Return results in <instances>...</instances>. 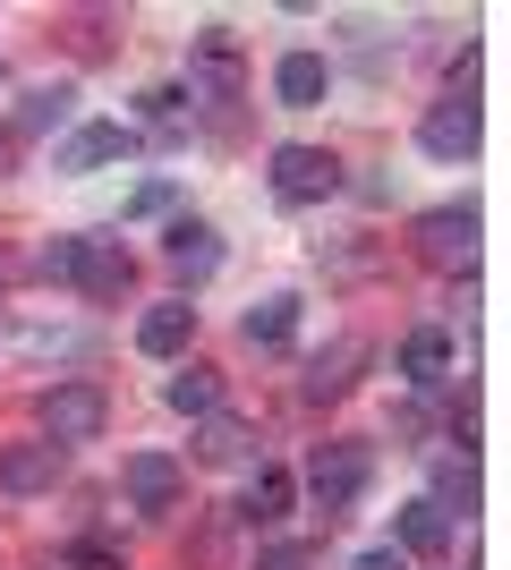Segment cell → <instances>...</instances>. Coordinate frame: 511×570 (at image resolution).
Here are the masks:
<instances>
[{"label":"cell","instance_id":"6da1fadb","mask_svg":"<svg viewBox=\"0 0 511 570\" xmlns=\"http://www.w3.org/2000/svg\"><path fill=\"white\" fill-rule=\"evenodd\" d=\"M366 443H316V460H307V494H316V511L324 520H350L358 511V494H366Z\"/></svg>","mask_w":511,"mask_h":570},{"label":"cell","instance_id":"7a4b0ae2","mask_svg":"<svg viewBox=\"0 0 511 570\" xmlns=\"http://www.w3.org/2000/svg\"><path fill=\"white\" fill-rule=\"evenodd\" d=\"M35 417H43V443H95L102 426H111V401H102V383H51L43 401H35Z\"/></svg>","mask_w":511,"mask_h":570},{"label":"cell","instance_id":"3957f363","mask_svg":"<svg viewBox=\"0 0 511 570\" xmlns=\"http://www.w3.org/2000/svg\"><path fill=\"white\" fill-rule=\"evenodd\" d=\"M417 264H435V273H469L478 264V214L469 205H435V214H417Z\"/></svg>","mask_w":511,"mask_h":570},{"label":"cell","instance_id":"277c9868","mask_svg":"<svg viewBox=\"0 0 511 570\" xmlns=\"http://www.w3.org/2000/svg\"><path fill=\"white\" fill-rule=\"evenodd\" d=\"M239 86H247L239 35H230V26H205V35H196V69H188V102H239Z\"/></svg>","mask_w":511,"mask_h":570},{"label":"cell","instance_id":"5b68a950","mask_svg":"<svg viewBox=\"0 0 511 570\" xmlns=\"http://www.w3.org/2000/svg\"><path fill=\"white\" fill-rule=\"evenodd\" d=\"M341 188V163L324 145H273V196L282 205H324Z\"/></svg>","mask_w":511,"mask_h":570},{"label":"cell","instance_id":"8992f818","mask_svg":"<svg viewBox=\"0 0 511 570\" xmlns=\"http://www.w3.org/2000/svg\"><path fill=\"white\" fill-rule=\"evenodd\" d=\"M60 469H69V452H60V443H43V434L0 443V494H51V485H60Z\"/></svg>","mask_w":511,"mask_h":570},{"label":"cell","instance_id":"52a82bcc","mask_svg":"<svg viewBox=\"0 0 511 570\" xmlns=\"http://www.w3.org/2000/svg\"><path fill=\"white\" fill-rule=\"evenodd\" d=\"M120 494L137 502V511H170V502L188 494V469H179L170 452H128L120 460Z\"/></svg>","mask_w":511,"mask_h":570},{"label":"cell","instance_id":"ba28073f","mask_svg":"<svg viewBox=\"0 0 511 570\" xmlns=\"http://www.w3.org/2000/svg\"><path fill=\"white\" fill-rule=\"evenodd\" d=\"M417 145H426L435 163H469V154H478V102H469V95H443L435 111L417 119Z\"/></svg>","mask_w":511,"mask_h":570},{"label":"cell","instance_id":"9c48e42d","mask_svg":"<svg viewBox=\"0 0 511 570\" xmlns=\"http://www.w3.org/2000/svg\"><path fill=\"white\" fill-rule=\"evenodd\" d=\"M128 282H137V264H128L120 238H102V230L77 238V289H86V298H120Z\"/></svg>","mask_w":511,"mask_h":570},{"label":"cell","instance_id":"30bf717a","mask_svg":"<svg viewBox=\"0 0 511 570\" xmlns=\"http://www.w3.org/2000/svg\"><path fill=\"white\" fill-rule=\"evenodd\" d=\"M128 154H137V128L95 119V128H77V137L60 145V170H102V163H128Z\"/></svg>","mask_w":511,"mask_h":570},{"label":"cell","instance_id":"8fae6325","mask_svg":"<svg viewBox=\"0 0 511 570\" xmlns=\"http://www.w3.org/2000/svg\"><path fill=\"white\" fill-rule=\"evenodd\" d=\"M188 341H196V307H188V298L146 307V324H137V350H146V357H188Z\"/></svg>","mask_w":511,"mask_h":570},{"label":"cell","instance_id":"7c38bea8","mask_svg":"<svg viewBox=\"0 0 511 570\" xmlns=\"http://www.w3.org/2000/svg\"><path fill=\"white\" fill-rule=\"evenodd\" d=\"M401 375H410L417 392L452 383V333H443V324H417V333L401 341Z\"/></svg>","mask_w":511,"mask_h":570},{"label":"cell","instance_id":"4fadbf2b","mask_svg":"<svg viewBox=\"0 0 511 570\" xmlns=\"http://www.w3.org/2000/svg\"><path fill=\"white\" fill-rule=\"evenodd\" d=\"M333 69H324V51H282V69H273V95L291 102V111H316Z\"/></svg>","mask_w":511,"mask_h":570},{"label":"cell","instance_id":"5bb4252c","mask_svg":"<svg viewBox=\"0 0 511 570\" xmlns=\"http://www.w3.org/2000/svg\"><path fill=\"white\" fill-rule=\"evenodd\" d=\"M358 366H366V341H333V350L307 366V383H298V392H307V401H341V392L358 383Z\"/></svg>","mask_w":511,"mask_h":570},{"label":"cell","instance_id":"9a60e30c","mask_svg":"<svg viewBox=\"0 0 511 570\" xmlns=\"http://www.w3.org/2000/svg\"><path fill=\"white\" fill-rule=\"evenodd\" d=\"M163 247H170V264H179L188 282H205V273L222 264V238H214V222H188V214L170 222V238H163Z\"/></svg>","mask_w":511,"mask_h":570},{"label":"cell","instance_id":"2e32d148","mask_svg":"<svg viewBox=\"0 0 511 570\" xmlns=\"http://www.w3.org/2000/svg\"><path fill=\"white\" fill-rule=\"evenodd\" d=\"M443 546H452V520H443L435 502H426V494L401 502V553H410V562H435Z\"/></svg>","mask_w":511,"mask_h":570},{"label":"cell","instance_id":"e0dca14e","mask_svg":"<svg viewBox=\"0 0 511 570\" xmlns=\"http://www.w3.org/2000/svg\"><path fill=\"white\" fill-rule=\"evenodd\" d=\"M239 333L256 341V350H291V333H298V298H291V289H273V298H256Z\"/></svg>","mask_w":511,"mask_h":570},{"label":"cell","instance_id":"ac0fdd59","mask_svg":"<svg viewBox=\"0 0 511 570\" xmlns=\"http://www.w3.org/2000/svg\"><path fill=\"white\" fill-rule=\"evenodd\" d=\"M196 460H214V469H247V460H256V426H239V417H205Z\"/></svg>","mask_w":511,"mask_h":570},{"label":"cell","instance_id":"d6986e66","mask_svg":"<svg viewBox=\"0 0 511 570\" xmlns=\"http://www.w3.org/2000/svg\"><path fill=\"white\" fill-rule=\"evenodd\" d=\"M69 111H77V86H35V95H18V119H9V128H18V137H51Z\"/></svg>","mask_w":511,"mask_h":570},{"label":"cell","instance_id":"ffe728a7","mask_svg":"<svg viewBox=\"0 0 511 570\" xmlns=\"http://www.w3.org/2000/svg\"><path fill=\"white\" fill-rule=\"evenodd\" d=\"M426 502H435L443 520H452V511H461V520L478 511V469H469V452H443L435 460V494H426Z\"/></svg>","mask_w":511,"mask_h":570},{"label":"cell","instance_id":"44dd1931","mask_svg":"<svg viewBox=\"0 0 511 570\" xmlns=\"http://www.w3.org/2000/svg\"><path fill=\"white\" fill-rule=\"evenodd\" d=\"M239 520L247 528L291 520V476H282V469H256V476H247V494H239Z\"/></svg>","mask_w":511,"mask_h":570},{"label":"cell","instance_id":"7402d4cb","mask_svg":"<svg viewBox=\"0 0 511 570\" xmlns=\"http://www.w3.org/2000/svg\"><path fill=\"white\" fill-rule=\"evenodd\" d=\"M163 401L179 409V417H214V409H222V375H214V366H179V375L163 383Z\"/></svg>","mask_w":511,"mask_h":570},{"label":"cell","instance_id":"603a6c76","mask_svg":"<svg viewBox=\"0 0 511 570\" xmlns=\"http://www.w3.org/2000/svg\"><path fill=\"white\" fill-rule=\"evenodd\" d=\"M35 273L43 282H77V238H51L43 256H35Z\"/></svg>","mask_w":511,"mask_h":570},{"label":"cell","instance_id":"cb8c5ba5","mask_svg":"<svg viewBox=\"0 0 511 570\" xmlns=\"http://www.w3.org/2000/svg\"><path fill=\"white\" fill-rule=\"evenodd\" d=\"M69 570H120V553H111V546H95V537H86V546H69Z\"/></svg>","mask_w":511,"mask_h":570},{"label":"cell","instance_id":"d4e9b609","mask_svg":"<svg viewBox=\"0 0 511 570\" xmlns=\"http://www.w3.org/2000/svg\"><path fill=\"white\" fill-rule=\"evenodd\" d=\"M256 570H316V546H273Z\"/></svg>","mask_w":511,"mask_h":570},{"label":"cell","instance_id":"484cf974","mask_svg":"<svg viewBox=\"0 0 511 570\" xmlns=\"http://www.w3.org/2000/svg\"><path fill=\"white\" fill-rule=\"evenodd\" d=\"M350 570H410V553H401V546H375V553H358Z\"/></svg>","mask_w":511,"mask_h":570},{"label":"cell","instance_id":"4316f807","mask_svg":"<svg viewBox=\"0 0 511 570\" xmlns=\"http://www.w3.org/2000/svg\"><path fill=\"white\" fill-rule=\"evenodd\" d=\"M0 170H18V128H0Z\"/></svg>","mask_w":511,"mask_h":570}]
</instances>
